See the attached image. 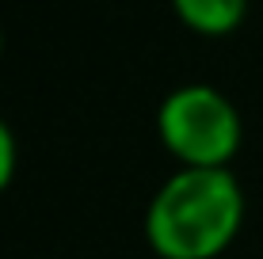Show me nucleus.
I'll use <instances>...</instances> for the list:
<instances>
[{
  "label": "nucleus",
  "instance_id": "f257e3e1",
  "mask_svg": "<svg viewBox=\"0 0 263 259\" xmlns=\"http://www.w3.org/2000/svg\"><path fill=\"white\" fill-rule=\"evenodd\" d=\"M244 225L233 168H176L145 206V244L157 259H217Z\"/></svg>",
  "mask_w": 263,
  "mask_h": 259
},
{
  "label": "nucleus",
  "instance_id": "20e7f679",
  "mask_svg": "<svg viewBox=\"0 0 263 259\" xmlns=\"http://www.w3.org/2000/svg\"><path fill=\"white\" fill-rule=\"evenodd\" d=\"M15 172H20V141H15V130L0 118V194L12 187Z\"/></svg>",
  "mask_w": 263,
  "mask_h": 259
},
{
  "label": "nucleus",
  "instance_id": "f03ea898",
  "mask_svg": "<svg viewBox=\"0 0 263 259\" xmlns=\"http://www.w3.org/2000/svg\"><path fill=\"white\" fill-rule=\"evenodd\" d=\"M157 137L176 168H229L240 153V111L214 84H179L157 107Z\"/></svg>",
  "mask_w": 263,
  "mask_h": 259
},
{
  "label": "nucleus",
  "instance_id": "39448f33",
  "mask_svg": "<svg viewBox=\"0 0 263 259\" xmlns=\"http://www.w3.org/2000/svg\"><path fill=\"white\" fill-rule=\"evenodd\" d=\"M0 57H4V27H0Z\"/></svg>",
  "mask_w": 263,
  "mask_h": 259
},
{
  "label": "nucleus",
  "instance_id": "7ed1b4c3",
  "mask_svg": "<svg viewBox=\"0 0 263 259\" xmlns=\"http://www.w3.org/2000/svg\"><path fill=\"white\" fill-rule=\"evenodd\" d=\"M172 12L191 34L225 38V34H233L244 23L248 0H172Z\"/></svg>",
  "mask_w": 263,
  "mask_h": 259
}]
</instances>
